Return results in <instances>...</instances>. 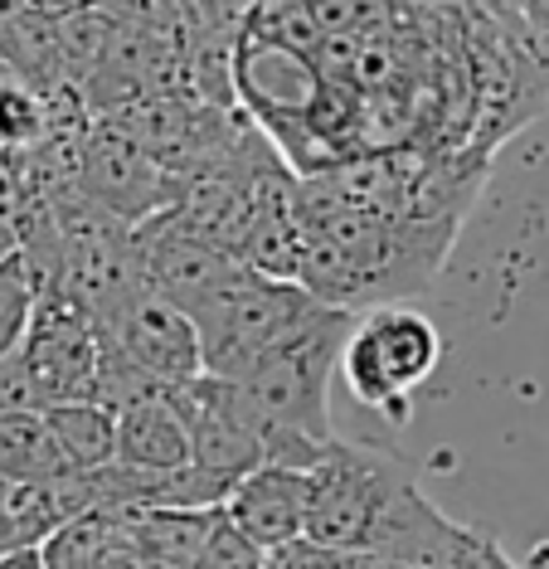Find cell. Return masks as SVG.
<instances>
[{
	"mask_svg": "<svg viewBox=\"0 0 549 569\" xmlns=\"http://www.w3.org/2000/svg\"><path fill=\"white\" fill-rule=\"evenodd\" d=\"M356 327L350 312L321 307L292 341H282L272 356H263L239 380V395L248 409L263 419V429L302 433L311 443H336L331 423V380L341 370L346 336Z\"/></svg>",
	"mask_w": 549,
	"mask_h": 569,
	"instance_id": "6da1fadb",
	"label": "cell"
},
{
	"mask_svg": "<svg viewBox=\"0 0 549 569\" xmlns=\"http://www.w3.org/2000/svg\"><path fill=\"white\" fill-rule=\"evenodd\" d=\"M317 312L321 302L297 282H272L243 268L239 278H229L224 288L209 292L190 312L194 331H200L204 375L239 385L258 360L272 356L282 341H292Z\"/></svg>",
	"mask_w": 549,
	"mask_h": 569,
	"instance_id": "7a4b0ae2",
	"label": "cell"
},
{
	"mask_svg": "<svg viewBox=\"0 0 549 569\" xmlns=\"http://www.w3.org/2000/svg\"><path fill=\"white\" fill-rule=\"evenodd\" d=\"M413 487V472L399 458L379 448H350L336 438L307 477V526L302 540L317 550L360 555L370 530L379 526L403 491Z\"/></svg>",
	"mask_w": 549,
	"mask_h": 569,
	"instance_id": "3957f363",
	"label": "cell"
},
{
	"mask_svg": "<svg viewBox=\"0 0 549 569\" xmlns=\"http://www.w3.org/2000/svg\"><path fill=\"white\" fill-rule=\"evenodd\" d=\"M442 360V336L428 317L403 307H375L356 317L341 351V375L356 405L385 413L389 423H409V399L423 380H433Z\"/></svg>",
	"mask_w": 549,
	"mask_h": 569,
	"instance_id": "277c9868",
	"label": "cell"
},
{
	"mask_svg": "<svg viewBox=\"0 0 549 569\" xmlns=\"http://www.w3.org/2000/svg\"><path fill=\"white\" fill-rule=\"evenodd\" d=\"M229 88L272 137L278 132L287 137V147H292V137H311V122H317L321 102L331 93L317 59L278 40H263V34H243L239 40L229 63Z\"/></svg>",
	"mask_w": 549,
	"mask_h": 569,
	"instance_id": "5b68a950",
	"label": "cell"
},
{
	"mask_svg": "<svg viewBox=\"0 0 549 569\" xmlns=\"http://www.w3.org/2000/svg\"><path fill=\"white\" fill-rule=\"evenodd\" d=\"M166 395L190 429V468L229 487L263 468V419L248 409L239 385L200 375L190 385H166Z\"/></svg>",
	"mask_w": 549,
	"mask_h": 569,
	"instance_id": "8992f818",
	"label": "cell"
},
{
	"mask_svg": "<svg viewBox=\"0 0 549 569\" xmlns=\"http://www.w3.org/2000/svg\"><path fill=\"white\" fill-rule=\"evenodd\" d=\"M20 366L30 370L44 409L54 405H98V321L63 297H39L30 331L20 341Z\"/></svg>",
	"mask_w": 549,
	"mask_h": 569,
	"instance_id": "52a82bcc",
	"label": "cell"
},
{
	"mask_svg": "<svg viewBox=\"0 0 549 569\" xmlns=\"http://www.w3.org/2000/svg\"><path fill=\"white\" fill-rule=\"evenodd\" d=\"M98 331L108 336L141 375H151L156 385H190L204 375L194 321L156 292L132 288L117 302V312L108 321H98Z\"/></svg>",
	"mask_w": 549,
	"mask_h": 569,
	"instance_id": "ba28073f",
	"label": "cell"
},
{
	"mask_svg": "<svg viewBox=\"0 0 549 569\" xmlns=\"http://www.w3.org/2000/svg\"><path fill=\"white\" fill-rule=\"evenodd\" d=\"M219 516L239 530L243 540H253L263 555L302 546L307 526V472H282V468H258L243 482L229 487Z\"/></svg>",
	"mask_w": 549,
	"mask_h": 569,
	"instance_id": "9c48e42d",
	"label": "cell"
},
{
	"mask_svg": "<svg viewBox=\"0 0 549 569\" xmlns=\"http://www.w3.org/2000/svg\"><path fill=\"white\" fill-rule=\"evenodd\" d=\"M117 468L132 472H180L190 468V429L171 405L166 385L137 405L117 409Z\"/></svg>",
	"mask_w": 549,
	"mask_h": 569,
	"instance_id": "30bf717a",
	"label": "cell"
},
{
	"mask_svg": "<svg viewBox=\"0 0 549 569\" xmlns=\"http://www.w3.org/2000/svg\"><path fill=\"white\" fill-rule=\"evenodd\" d=\"M214 521L219 511H147L122 521V530L151 569H194Z\"/></svg>",
	"mask_w": 549,
	"mask_h": 569,
	"instance_id": "8fae6325",
	"label": "cell"
},
{
	"mask_svg": "<svg viewBox=\"0 0 549 569\" xmlns=\"http://www.w3.org/2000/svg\"><path fill=\"white\" fill-rule=\"evenodd\" d=\"M39 419L54 433L63 462L73 472H102L117 462V413L108 405H93V399H83V405H54L39 413Z\"/></svg>",
	"mask_w": 549,
	"mask_h": 569,
	"instance_id": "7c38bea8",
	"label": "cell"
},
{
	"mask_svg": "<svg viewBox=\"0 0 549 569\" xmlns=\"http://www.w3.org/2000/svg\"><path fill=\"white\" fill-rule=\"evenodd\" d=\"M69 472L73 468L63 462L54 433L44 429L39 413H0V477L6 482L49 487Z\"/></svg>",
	"mask_w": 549,
	"mask_h": 569,
	"instance_id": "4fadbf2b",
	"label": "cell"
},
{
	"mask_svg": "<svg viewBox=\"0 0 549 569\" xmlns=\"http://www.w3.org/2000/svg\"><path fill=\"white\" fill-rule=\"evenodd\" d=\"M34 307H39V292L30 273H24V258L16 249H6L0 253V360L20 351Z\"/></svg>",
	"mask_w": 549,
	"mask_h": 569,
	"instance_id": "5bb4252c",
	"label": "cell"
},
{
	"mask_svg": "<svg viewBox=\"0 0 549 569\" xmlns=\"http://www.w3.org/2000/svg\"><path fill=\"white\" fill-rule=\"evenodd\" d=\"M49 137V102L30 83H0V151L39 147Z\"/></svg>",
	"mask_w": 549,
	"mask_h": 569,
	"instance_id": "9a60e30c",
	"label": "cell"
},
{
	"mask_svg": "<svg viewBox=\"0 0 549 569\" xmlns=\"http://www.w3.org/2000/svg\"><path fill=\"white\" fill-rule=\"evenodd\" d=\"M194 569H268V555L253 546V540H243L239 530H233L224 516L214 521V530H209L204 550H200V565Z\"/></svg>",
	"mask_w": 549,
	"mask_h": 569,
	"instance_id": "2e32d148",
	"label": "cell"
},
{
	"mask_svg": "<svg viewBox=\"0 0 549 569\" xmlns=\"http://www.w3.org/2000/svg\"><path fill=\"white\" fill-rule=\"evenodd\" d=\"M0 413H44V399H39L30 370L20 366V356L0 360Z\"/></svg>",
	"mask_w": 549,
	"mask_h": 569,
	"instance_id": "e0dca14e",
	"label": "cell"
},
{
	"mask_svg": "<svg viewBox=\"0 0 549 569\" xmlns=\"http://www.w3.org/2000/svg\"><path fill=\"white\" fill-rule=\"evenodd\" d=\"M516 16H520V24H526L535 40L549 49V0H535V6H516Z\"/></svg>",
	"mask_w": 549,
	"mask_h": 569,
	"instance_id": "ac0fdd59",
	"label": "cell"
},
{
	"mask_svg": "<svg viewBox=\"0 0 549 569\" xmlns=\"http://www.w3.org/2000/svg\"><path fill=\"white\" fill-rule=\"evenodd\" d=\"M0 569H44V550H10L0 555Z\"/></svg>",
	"mask_w": 549,
	"mask_h": 569,
	"instance_id": "d6986e66",
	"label": "cell"
}]
</instances>
